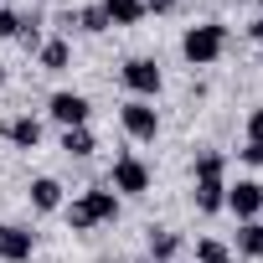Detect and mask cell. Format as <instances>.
I'll list each match as a JSON object with an SVG mask.
<instances>
[{
    "instance_id": "obj_1",
    "label": "cell",
    "mask_w": 263,
    "mask_h": 263,
    "mask_svg": "<svg viewBox=\"0 0 263 263\" xmlns=\"http://www.w3.org/2000/svg\"><path fill=\"white\" fill-rule=\"evenodd\" d=\"M62 212H67V227H72V232H93L98 222H114V217H119V196H114L108 186H93V191H83L78 201H67Z\"/></svg>"
},
{
    "instance_id": "obj_2",
    "label": "cell",
    "mask_w": 263,
    "mask_h": 263,
    "mask_svg": "<svg viewBox=\"0 0 263 263\" xmlns=\"http://www.w3.org/2000/svg\"><path fill=\"white\" fill-rule=\"evenodd\" d=\"M222 52H227V26H222V21H201V26H191V31L181 36V57H186L191 67H212Z\"/></svg>"
},
{
    "instance_id": "obj_3",
    "label": "cell",
    "mask_w": 263,
    "mask_h": 263,
    "mask_svg": "<svg viewBox=\"0 0 263 263\" xmlns=\"http://www.w3.org/2000/svg\"><path fill=\"white\" fill-rule=\"evenodd\" d=\"M119 83L135 93V98H155V93L165 88V72H160L155 57H129V62L119 67Z\"/></svg>"
},
{
    "instance_id": "obj_4",
    "label": "cell",
    "mask_w": 263,
    "mask_h": 263,
    "mask_svg": "<svg viewBox=\"0 0 263 263\" xmlns=\"http://www.w3.org/2000/svg\"><path fill=\"white\" fill-rule=\"evenodd\" d=\"M119 124H124V135L140 140V145H155V135H160V114H155L150 98H129L119 108Z\"/></svg>"
},
{
    "instance_id": "obj_5",
    "label": "cell",
    "mask_w": 263,
    "mask_h": 263,
    "mask_svg": "<svg viewBox=\"0 0 263 263\" xmlns=\"http://www.w3.org/2000/svg\"><path fill=\"white\" fill-rule=\"evenodd\" d=\"M108 186H114V196H145L150 191V165L140 155H119L114 171H108Z\"/></svg>"
},
{
    "instance_id": "obj_6",
    "label": "cell",
    "mask_w": 263,
    "mask_h": 263,
    "mask_svg": "<svg viewBox=\"0 0 263 263\" xmlns=\"http://www.w3.org/2000/svg\"><path fill=\"white\" fill-rule=\"evenodd\" d=\"M47 114H52L62 129H83V124H88V114H93V103H88L83 93H72V88H57V93L47 98Z\"/></svg>"
},
{
    "instance_id": "obj_7",
    "label": "cell",
    "mask_w": 263,
    "mask_h": 263,
    "mask_svg": "<svg viewBox=\"0 0 263 263\" xmlns=\"http://www.w3.org/2000/svg\"><path fill=\"white\" fill-rule=\"evenodd\" d=\"M42 135H47V129H42V119H36V114L0 119V140H11L16 150H36V145H42Z\"/></svg>"
},
{
    "instance_id": "obj_8",
    "label": "cell",
    "mask_w": 263,
    "mask_h": 263,
    "mask_svg": "<svg viewBox=\"0 0 263 263\" xmlns=\"http://www.w3.org/2000/svg\"><path fill=\"white\" fill-rule=\"evenodd\" d=\"M31 253H36V237H31V227L0 222V263H26Z\"/></svg>"
},
{
    "instance_id": "obj_9",
    "label": "cell",
    "mask_w": 263,
    "mask_h": 263,
    "mask_svg": "<svg viewBox=\"0 0 263 263\" xmlns=\"http://www.w3.org/2000/svg\"><path fill=\"white\" fill-rule=\"evenodd\" d=\"M227 206H232L242 222H253V217L263 212V181H237V186H227Z\"/></svg>"
},
{
    "instance_id": "obj_10",
    "label": "cell",
    "mask_w": 263,
    "mask_h": 263,
    "mask_svg": "<svg viewBox=\"0 0 263 263\" xmlns=\"http://www.w3.org/2000/svg\"><path fill=\"white\" fill-rule=\"evenodd\" d=\"M145 248H150V263H176V258H181V248H186V237H181L176 227H150Z\"/></svg>"
},
{
    "instance_id": "obj_11",
    "label": "cell",
    "mask_w": 263,
    "mask_h": 263,
    "mask_svg": "<svg viewBox=\"0 0 263 263\" xmlns=\"http://www.w3.org/2000/svg\"><path fill=\"white\" fill-rule=\"evenodd\" d=\"M26 196H31V212H62V181L57 176H36Z\"/></svg>"
},
{
    "instance_id": "obj_12",
    "label": "cell",
    "mask_w": 263,
    "mask_h": 263,
    "mask_svg": "<svg viewBox=\"0 0 263 263\" xmlns=\"http://www.w3.org/2000/svg\"><path fill=\"white\" fill-rule=\"evenodd\" d=\"M36 62H42V72H67V62H72L67 36H47V42L36 47Z\"/></svg>"
},
{
    "instance_id": "obj_13",
    "label": "cell",
    "mask_w": 263,
    "mask_h": 263,
    "mask_svg": "<svg viewBox=\"0 0 263 263\" xmlns=\"http://www.w3.org/2000/svg\"><path fill=\"white\" fill-rule=\"evenodd\" d=\"M108 26H140L145 21V0H98Z\"/></svg>"
},
{
    "instance_id": "obj_14",
    "label": "cell",
    "mask_w": 263,
    "mask_h": 263,
    "mask_svg": "<svg viewBox=\"0 0 263 263\" xmlns=\"http://www.w3.org/2000/svg\"><path fill=\"white\" fill-rule=\"evenodd\" d=\"M191 201H196V212H222L227 206V181H196V191H191Z\"/></svg>"
},
{
    "instance_id": "obj_15",
    "label": "cell",
    "mask_w": 263,
    "mask_h": 263,
    "mask_svg": "<svg viewBox=\"0 0 263 263\" xmlns=\"http://www.w3.org/2000/svg\"><path fill=\"white\" fill-rule=\"evenodd\" d=\"M98 150V140H93V129L83 124V129H62V155H72V160H88Z\"/></svg>"
},
{
    "instance_id": "obj_16",
    "label": "cell",
    "mask_w": 263,
    "mask_h": 263,
    "mask_svg": "<svg viewBox=\"0 0 263 263\" xmlns=\"http://www.w3.org/2000/svg\"><path fill=\"white\" fill-rule=\"evenodd\" d=\"M237 253L253 258V263H263V222H258V217L237 227Z\"/></svg>"
},
{
    "instance_id": "obj_17",
    "label": "cell",
    "mask_w": 263,
    "mask_h": 263,
    "mask_svg": "<svg viewBox=\"0 0 263 263\" xmlns=\"http://www.w3.org/2000/svg\"><path fill=\"white\" fill-rule=\"evenodd\" d=\"M227 176V155L222 150H196V181H222Z\"/></svg>"
},
{
    "instance_id": "obj_18",
    "label": "cell",
    "mask_w": 263,
    "mask_h": 263,
    "mask_svg": "<svg viewBox=\"0 0 263 263\" xmlns=\"http://www.w3.org/2000/svg\"><path fill=\"white\" fill-rule=\"evenodd\" d=\"M72 26L88 31V36H103V31H108V16H103V6H83V11L72 16Z\"/></svg>"
},
{
    "instance_id": "obj_19",
    "label": "cell",
    "mask_w": 263,
    "mask_h": 263,
    "mask_svg": "<svg viewBox=\"0 0 263 263\" xmlns=\"http://www.w3.org/2000/svg\"><path fill=\"white\" fill-rule=\"evenodd\" d=\"M196 263H232V248L222 237H201L196 242Z\"/></svg>"
},
{
    "instance_id": "obj_20",
    "label": "cell",
    "mask_w": 263,
    "mask_h": 263,
    "mask_svg": "<svg viewBox=\"0 0 263 263\" xmlns=\"http://www.w3.org/2000/svg\"><path fill=\"white\" fill-rule=\"evenodd\" d=\"M0 36H21V11L0 6Z\"/></svg>"
},
{
    "instance_id": "obj_21",
    "label": "cell",
    "mask_w": 263,
    "mask_h": 263,
    "mask_svg": "<svg viewBox=\"0 0 263 263\" xmlns=\"http://www.w3.org/2000/svg\"><path fill=\"white\" fill-rule=\"evenodd\" d=\"M237 160H242V165H253V171H263V145H253V140H248V145L237 150Z\"/></svg>"
},
{
    "instance_id": "obj_22",
    "label": "cell",
    "mask_w": 263,
    "mask_h": 263,
    "mask_svg": "<svg viewBox=\"0 0 263 263\" xmlns=\"http://www.w3.org/2000/svg\"><path fill=\"white\" fill-rule=\"evenodd\" d=\"M248 140H253V145H263V103L248 114Z\"/></svg>"
},
{
    "instance_id": "obj_23",
    "label": "cell",
    "mask_w": 263,
    "mask_h": 263,
    "mask_svg": "<svg viewBox=\"0 0 263 263\" xmlns=\"http://www.w3.org/2000/svg\"><path fill=\"white\" fill-rule=\"evenodd\" d=\"M181 0H145V16H171Z\"/></svg>"
},
{
    "instance_id": "obj_24",
    "label": "cell",
    "mask_w": 263,
    "mask_h": 263,
    "mask_svg": "<svg viewBox=\"0 0 263 263\" xmlns=\"http://www.w3.org/2000/svg\"><path fill=\"white\" fill-rule=\"evenodd\" d=\"M242 31H248V42H263V16H253V21H248Z\"/></svg>"
},
{
    "instance_id": "obj_25",
    "label": "cell",
    "mask_w": 263,
    "mask_h": 263,
    "mask_svg": "<svg viewBox=\"0 0 263 263\" xmlns=\"http://www.w3.org/2000/svg\"><path fill=\"white\" fill-rule=\"evenodd\" d=\"M0 83H6V67H0Z\"/></svg>"
},
{
    "instance_id": "obj_26",
    "label": "cell",
    "mask_w": 263,
    "mask_h": 263,
    "mask_svg": "<svg viewBox=\"0 0 263 263\" xmlns=\"http://www.w3.org/2000/svg\"><path fill=\"white\" fill-rule=\"evenodd\" d=\"M0 6H6V0H0Z\"/></svg>"
}]
</instances>
